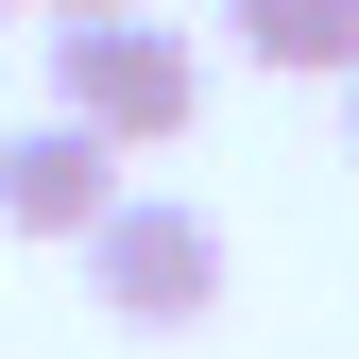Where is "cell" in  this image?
<instances>
[{
	"label": "cell",
	"instance_id": "1",
	"mask_svg": "<svg viewBox=\"0 0 359 359\" xmlns=\"http://www.w3.org/2000/svg\"><path fill=\"white\" fill-rule=\"evenodd\" d=\"M52 103L69 120H103L120 154H171L205 120V52L171 18H137V0H103V18H52Z\"/></svg>",
	"mask_w": 359,
	"mask_h": 359
},
{
	"label": "cell",
	"instance_id": "2",
	"mask_svg": "<svg viewBox=\"0 0 359 359\" xmlns=\"http://www.w3.org/2000/svg\"><path fill=\"white\" fill-rule=\"evenodd\" d=\"M86 291H103V325L189 342L205 308H222V222H205V205H171V189H120L103 222H86Z\"/></svg>",
	"mask_w": 359,
	"mask_h": 359
},
{
	"label": "cell",
	"instance_id": "3",
	"mask_svg": "<svg viewBox=\"0 0 359 359\" xmlns=\"http://www.w3.org/2000/svg\"><path fill=\"white\" fill-rule=\"evenodd\" d=\"M120 205V137H103V120H18V137H0V240H69L86 257V222H103Z\"/></svg>",
	"mask_w": 359,
	"mask_h": 359
},
{
	"label": "cell",
	"instance_id": "4",
	"mask_svg": "<svg viewBox=\"0 0 359 359\" xmlns=\"http://www.w3.org/2000/svg\"><path fill=\"white\" fill-rule=\"evenodd\" d=\"M222 18H240V52L291 69V86H342L359 69V0H222Z\"/></svg>",
	"mask_w": 359,
	"mask_h": 359
},
{
	"label": "cell",
	"instance_id": "5",
	"mask_svg": "<svg viewBox=\"0 0 359 359\" xmlns=\"http://www.w3.org/2000/svg\"><path fill=\"white\" fill-rule=\"evenodd\" d=\"M34 18H103V0H34Z\"/></svg>",
	"mask_w": 359,
	"mask_h": 359
},
{
	"label": "cell",
	"instance_id": "6",
	"mask_svg": "<svg viewBox=\"0 0 359 359\" xmlns=\"http://www.w3.org/2000/svg\"><path fill=\"white\" fill-rule=\"evenodd\" d=\"M342 137H359V69H342Z\"/></svg>",
	"mask_w": 359,
	"mask_h": 359
},
{
	"label": "cell",
	"instance_id": "7",
	"mask_svg": "<svg viewBox=\"0 0 359 359\" xmlns=\"http://www.w3.org/2000/svg\"><path fill=\"white\" fill-rule=\"evenodd\" d=\"M0 18H34V0H0Z\"/></svg>",
	"mask_w": 359,
	"mask_h": 359
}]
</instances>
